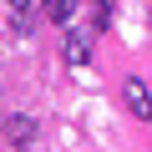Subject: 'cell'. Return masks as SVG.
Here are the masks:
<instances>
[{
    "mask_svg": "<svg viewBox=\"0 0 152 152\" xmlns=\"http://www.w3.org/2000/svg\"><path fill=\"white\" fill-rule=\"evenodd\" d=\"M122 102H127V112H132L137 122H152V91H147L142 76H132V81L122 86Z\"/></svg>",
    "mask_w": 152,
    "mask_h": 152,
    "instance_id": "obj_1",
    "label": "cell"
},
{
    "mask_svg": "<svg viewBox=\"0 0 152 152\" xmlns=\"http://www.w3.org/2000/svg\"><path fill=\"white\" fill-rule=\"evenodd\" d=\"M71 10H76V0H46V15L51 20H66Z\"/></svg>",
    "mask_w": 152,
    "mask_h": 152,
    "instance_id": "obj_4",
    "label": "cell"
},
{
    "mask_svg": "<svg viewBox=\"0 0 152 152\" xmlns=\"http://www.w3.org/2000/svg\"><path fill=\"white\" fill-rule=\"evenodd\" d=\"M91 26H96V31L112 26V5H107V0H96V20H91Z\"/></svg>",
    "mask_w": 152,
    "mask_h": 152,
    "instance_id": "obj_5",
    "label": "cell"
},
{
    "mask_svg": "<svg viewBox=\"0 0 152 152\" xmlns=\"http://www.w3.org/2000/svg\"><path fill=\"white\" fill-rule=\"evenodd\" d=\"M61 56H66L71 66H86V61H91V41H86L81 31H66V46H61Z\"/></svg>",
    "mask_w": 152,
    "mask_h": 152,
    "instance_id": "obj_2",
    "label": "cell"
},
{
    "mask_svg": "<svg viewBox=\"0 0 152 152\" xmlns=\"http://www.w3.org/2000/svg\"><path fill=\"white\" fill-rule=\"evenodd\" d=\"M10 5H15V10H20V15H26V10H31V0H10Z\"/></svg>",
    "mask_w": 152,
    "mask_h": 152,
    "instance_id": "obj_6",
    "label": "cell"
},
{
    "mask_svg": "<svg viewBox=\"0 0 152 152\" xmlns=\"http://www.w3.org/2000/svg\"><path fill=\"white\" fill-rule=\"evenodd\" d=\"M31 137H36V122H31V117H10V122H5V142H10V147H26Z\"/></svg>",
    "mask_w": 152,
    "mask_h": 152,
    "instance_id": "obj_3",
    "label": "cell"
}]
</instances>
